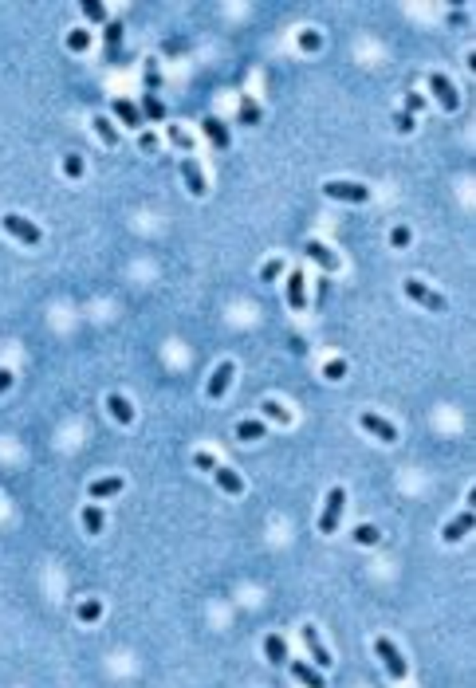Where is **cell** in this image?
I'll return each instance as SVG.
<instances>
[{"label":"cell","mask_w":476,"mask_h":688,"mask_svg":"<svg viewBox=\"0 0 476 688\" xmlns=\"http://www.w3.org/2000/svg\"><path fill=\"white\" fill-rule=\"evenodd\" d=\"M358 425H362L370 436H378L382 445H394V441H398V429H394L386 417H378V413H362V417H358Z\"/></svg>","instance_id":"7"},{"label":"cell","mask_w":476,"mask_h":688,"mask_svg":"<svg viewBox=\"0 0 476 688\" xmlns=\"http://www.w3.org/2000/svg\"><path fill=\"white\" fill-rule=\"evenodd\" d=\"M193 464H197L201 472H213V468H217V460L209 457V452H197V457H193Z\"/></svg>","instance_id":"40"},{"label":"cell","mask_w":476,"mask_h":688,"mask_svg":"<svg viewBox=\"0 0 476 688\" xmlns=\"http://www.w3.org/2000/svg\"><path fill=\"white\" fill-rule=\"evenodd\" d=\"M303 252L311 256V260H315V264L323 267V272H335V267H339V256L330 252V248H327L323 240H307V244H303Z\"/></svg>","instance_id":"10"},{"label":"cell","mask_w":476,"mask_h":688,"mask_svg":"<svg viewBox=\"0 0 476 688\" xmlns=\"http://www.w3.org/2000/svg\"><path fill=\"white\" fill-rule=\"evenodd\" d=\"M118 44H123V24L114 20V24H107V55L110 60L118 55Z\"/></svg>","instance_id":"27"},{"label":"cell","mask_w":476,"mask_h":688,"mask_svg":"<svg viewBox=\"0 0 476 688\" xmlns=\"http://www.w3.org/2000/svg\"><path fill=\"white\" fill-rule=\"evenodd\" d=\"M323 378H327V382H342V378H346V362H342V358H330V362L323 366Z\"/></svg>","instance_id":"31"},{"label":"cell","mask_w":476,"mask_h":688,"mask_svg":"<svg viewBox=\"0 0 476 688\" xmlns=\"http://www.w3.org/2000/svg\"><path fill=\"white\" fill-rule=\"evenodd\" d=\"M390 244H394V248H405V244H409V229H405V224H398V229L390 232Z\"/></svg>","instance_id":"38"},{"label":"cell","mask_w":476,"mask_h":688,"mask_svg":"<svg viewBox=\"0 0 476 688\" xmlns=\"http://www.w3.org/2000/svg\"><path fill=\"white\" fill-rule=\"evenodd\" d=\"M213 476H217V484H220V488H224L229 495H240V492H245V480H240V476H236L232 468H220V464H217V468H213Z\"/></svg>","instance_id":"19"},{"label":"cell","mask_w":476,"mask_h":688,"mask_svg":"<svg viewBox=\"0 0 476 688\" xmlns=\"http://www.w3.org/2000/svg\"><path fill=\"white\" fill-rule=\"evenodd\" d=\"M288 303H292V311H303V307H307L303 272H292V276H288Z\"/></svg>","instance_id":"17"},{"label":"cell","mask_w":476,"mask_h":688,"mask_svg":"<svg viewBox=\"0 0 476 688\" xmlns=\"http://www.w3.org/2000/svg\"><path fill=\"white\" fill-rule=\"evenodd\" d=\"M429 91L437 95V103H441L445 110H449V114H452L457 107H461V95H457V87H452V83H449V79H445L441 71H433V75H429Z\"/></svg>","instance_id":"6"},{"label":"cell","mask_w":476,"mask_h":688,"mask_svg":"<svg viewBox=\"0 0 476 688\" xmlns=\"http://www.w3.org/2000/svg\"><path fill=\"white\" fill-rule=\"evenodd\" d=\"M161 75H158V60H146V95H158Z\"/></svg>","instance_id":"30"},{"label":"cell","mask_w":476,"mask_h":688,"mask_svg":"<svg viewBox=\"0 0 476 688\" xmlns=\"http://www.w3.org/2000/svg\"><path fill=\"white\" fill-rule=\"evenodd\" d=\"M303 645H307V649H311V661H315L319 669H327V664L335 661V657H330V653H327V645H323V641H319L315 626H303Z\"/></svg>","instance_id":"11"},{"label":"cell","mask_w":476,"mask_h":688,"mask_svg":"<svg viewBox=\"0 0 476 688\" xmlns=\"http://www.w3.org/2000/svg\"><path fill=\"white\" fill-rule=\"evenodd\" d=\"M170 142L177 145V150H193V138H189L182 126H170Z\"/></svg>","instance_id":"35"},{"label":"cell","mask_w":476,"mask_h":688,"mask_svg":"<svg viewBox=\"0 0 476 688\" xmlns=\"http://www.w3.org/2000/svg\"><path fill=\"white\" fill-rule=\"evenodd\" d=\"M342 507H346V492H342V488H330V492H327V507H323V515H319V531H323V535L339 531Z\"/></svg>","instance_id":"3"},{"label":"cell","mask_w":476,"mask_h":688,"mask_svg":"<svg viewBox=\"0 0 476 688\" xmlns=\"http://www.w3.org/2000/svg\"><path fill=\"white\" fill-rule=\"evenodd\" d=\"M83 16H87V20H98V24H103V20H107V4H98V0H87V4H83Z\"/></svg>","instance_id":"33"},{"label":"cell","mask_w":476,"mask_h":688,"mask_svg":"<svg viewBox=\"0 0 476 688\" xmlns=\"http://www.w3.org/2000/svg\"><path fill=\"white\" fill-rule=\"evenodd\" d=\"M394 126H398L402 134H409V130H414V114H405V110H398V114H394Z\"/></svg>","instance_id":"39"},{"label":"cell","mask_w":476,"mask_h":688,"mask_svg":"<svg viewBox=\"0 0 476 688\" xmlns=\"http://www.w3.org/2000/svg\"><path fill=\"white\" fill-rule=\"evenodd\" d=\"M232 374H236V366H232V362H220L217 370H213V378H209V386H205L209 398H213V401L224 398V389L232 386Z\"/></svg>","instance_id":"8"},{"label":"cell","mask_w":476,"mask_h":688,"mask_svg":"<svg viewBox=\"0 0 476 688\" xmlns=\"http://www.w3.org/2000/svg\"><path fill=\"white\" fill-rule=\"evenodd\" d=\"M260 409H264V417H272V421H280V425H288V421H292V413L283 409L280 401H264Z\"/></svg>","instance_id":"29"},{"label":"cell","mask_w":476,"mask_h":688,"mask_svg":"<svg viewBox=\"0 0 476 688\" xmlns=\"http://www.w3.org/2000/svg\"><path fill=\"white\" fill-rule=\"evenodd\" d=\"M354 539H358L362 547H374L382 539V531L374 527V523H358V527H354Z\"/></svg>","instance_id":"25"},{"label":"cell","mask_w":476,"mask_h":688,"mask_svg":"<svg viewBox=\"0 0 476 688\" xmlns=\"http://www.w3.org/2000/svg\"><path fill=\"white\" fill-rule=\"evenodd\" d=\"M421 107H425V98H421V95H409V98H405V114H417Z\"/></svg>","instance_id":"41"},{"label":"cell","mask_w":476,"mask_h":688,"mask_svg":"<svg viewBox=\"0 0 476 688\" xmlns=\"http://www.w3.org/2000/svg\"><path fill=\"white\" fill-rule=\"evenodd\" d=\"M67 48H71V51H87V48H91V32H83V28H79V32H71V36H67Z\"/></svg>","instance_id":"32"},{"label":"cell","mask_w":476,"mask_h":688,"mask_svg":"<svg viewBox=\"0 0 476 688\" xmlns=\"http://www.w3.org/2000/svg\"><path fill=\"white\" fill-rule=\"evenodd\" d=\"M201 130H205V138H209L213 145H217V150H229L232 138H229V130H224V122H220L217 114H209V118L201 122Z\"/></svg>","instance_id":"13"},{"label":"cell","mask_w":476,"mask_h":688,"mask_svg":"<svg viewBox=\"0 0 476 688\" xmlns=\"http://www.w3.org/2000/svg\"><path fill=\"white\" fill-rule=\"evenodd\" d=\"M473 523H476V515H473V511H461V515H457V520H452L449 527L441 531V539H445V543H461L464 535L473 531Z\"/></svg>","instance_id":"12"},{"label":"cell","mask_w":476,"mask_h":688,"mask_svg":"<svg viewBox=\"0 0 476 688\" xmlns=\"http://www.w3.org/2000/svg\"><path fill=\"white\" fill-rule=\"evenodd\" d=\"M75 614H79V621H98V617H103V602H98V598H87V602H79Z\"/></svg>","instance_id":"23"},{"label":"cell","mask_w":476,"mask_h":688,"mask_svg":"<svg viewBox=\"0 0 476 688\" xmlns=\"http://www.w3.org/2000/svg\"><path fill=\"white\" fill-rule=\"evenodd\" d=\"M402 291H405V295H409L414 303H421L425 311H445V295H437L433 288H425L421 279H405Z\"/></svg>","instance_id":"4"},{"label":"cell","mask_w":476,"mask_h":688,"mask_svg":"<svg viewBox=\"0 0 476 688\" xmlns=\"http://www.w3.org/2000/svg\"><path fill=\"white\" fill-rule=\"evenodd\" d=\"M280 272H283V260H268V264L260 267V279H264V283H272Z\"/></svg>","instance_id":"36"},{"label":"cell","mask_w":476,"mask_h":688,"mask_svg":"<svg viewBox=\"0 0 476 688\" xmlns=\"http://www.w3.org/2000/svg\"><path fill=\"white\" fill-rule=\"evenodd\" d=\"M264 653H268L272 664H288V645H283L280 633H268V637H264Z\"/></svg>","instance_id":"20"},{"label":"cell","mask_w":476,"mask_h":688,"mask_svg":"<svg viewBox=\"0 0 476 688\" xmlns=\"http://www.w3.org/2000/svg\"><path fill=\"white\" fill-rule=\"evenodd\" d=\"M374 653L382 657V664H386V673H390L394 680H405V673H409V664H405L402 649H398V645H394L390 637H378V641H374Z\"/></svg>","instance_id":"2"},{"label":"cell","mask_w":476,"mask_h":688,"mask_svg":"<svg viewBox=\"0 0 476 688\" xmlns=\"http://www.w3.org/2000/svg\"><path fill=\"white\" fill-rule=\"evenodd\" d=\"M182 177H185V189L193 197H205V173H201V166H197L193 157H182Z\"/></svg>","instance_id":"9"},{"label":"cell","mask_w":476,"mask_h":688,"mask_svg":"<svg viewBox=\"0 0 476 688\" xmlns=\"http://www.w3.org/2000/svg\"><path fill=\"white\" fill-rule=\"evenodd\" d=\"M95 134H98V138H103L107 145H118V130H114V122L103 118V114L95 118Z\"/></svg>","instance_id":"24"},{"label":"cell","mask_w":476,"mask_h":688,"mask_svg":"<svg viewBox=\"0 0 476 688\" xmlns=\"http://www.w3.org/2000/svg\"><path fill=\"white\" fill-rule=\"evenodd\" d=\"M319 44H323V36H319V32H299V48H303V51H319Z\"/></svg>","instance_id":"37"},{"label":"cell","mask_w":476,"mask_h":688,"mask_svg":"<svg viewBox=\"0 0 476 688\" xmlns=\"http://www.w3.org/2000/svg\"><path fill=\"white\" fill-rule=\"evenodd\" d=\"M103 523H107V520H103V511H98L95 504H87V507H83V527H87V535H98V531H103Z\"/></svg>","instance_id":"21"},{"label":"cell","mask_w":476,"mask_h":688,"mask_svg":"<svg viewBox=\"0 0 476 688\" xmlns=\"http://www.w3.org/2000/svg\"><path fill=\"white\" fill-rule=\"evenodd\" d=\"M8 386H12V370H0V394H4Z\"/></svg>","instance_id":"43"},{"label":"cell","mask_w":476,"mask_h":688,"mask_svg":"<svg viewBox=\"0 0 476 688\" xmlns=\"http://www.w3.org/2000/svg\"><path fill=\"white\" fill-rule=\"evenodd\" d=\"M142 118H150V122H161V118H166V107H161L158 95H146V98H142Z\"/></svg>","instance_id":"22"},{"label":"cell","mask_w":476,"mask_h":688,"mask_svg":"<svg viewBox=\"0 0 476 688\" xmlns=\"http://www.w3.org/2000/svg\"><path fill=\"white\" fill-rule=\"evenodd\" d=\"M236 436H240V441H260V436H264V425L260 421H240L236 425Z\"/></svg>","instance_id":"28"},{"label":"cell","mask_w":476,"mask_h":688,"mask_svg":"<svg viewBox=\"0 0 476 688\" xmlns=\"http://www.w3.org/2000/svg\"><path fill=\"white\" fill-rule=\"evenodd\" d=\"M138 145H142V150H154V145H158V138H154V134H142V138H138Z\"/></svg>","instance_id":"42"},{"label":"cell","mask_w":476,"mask_h":688,"mask_svg":"<svg viewBox=\"0 0 476 688\" xmlns=\"http://www.w3.org/2000/svg\"><path fill=\"white\" fill-rule=\"evenodd\" d=\"M292 676L299 680V685H307V688H327L323 673H319V669H311L307 661H292Z\"/></svg>","instance_id":"14"},{"label":"cell","mask_w":476,"mask_h":688,"mask_svg":"<svg viewBox=\"0 0 476 688\" xmlns=\"http://www.w3.org/2000/svg\"><path fill=\"white\" fill-rule=\"evenodd\" d=\"M240 122H245V126H256L260 122V103L256 98H240Z\"/></svg>","instance_id":"26"},{"label":"cell","mask_w":476,"mask_h":688,"mask_svg":"<svg viewBox=\"0 0 476 688\" xmlns=\"http://www.w3.org/2000/svg\"><path fill=\"white\" fill-rule=\"evenodd\" d=\"M107 409H110V417H114L118 425H130V421H134V405H130L123 394H110V398H107Z\"/></svg>","instance_id":"15"},{"label":"cell","mask_w":476,"mask_h":688,"mask_svg":"<svg viewBox=\"0 0 476 688\" xmlns=\"http://www.w3.org/2000/svg\"><path fill=\"white\" fill-rule=\"evenodd\" d=\"M323 193L335 197V201H351V205L370 201V189H367V185H358V182H327V185H323Z\"/></svg>","instance_id":"5"},{"label":"cell","mask_w":476,"mask_h":688,"mask_svg":"<svg viewBox=\"0 0 476 688\" xmlns=\"http://www.w3.org/2000/svg\"><path fill=\"white\" fill-rule=\"evenodd\" d=\"M126 488L123 476H103V480L91 484V500H107V495H118Z\"/></svg>","instance_id":"16"},{"label":"cell","mask_w":476,"mask_h":688,"mask_svg":"<svg viewBox=\"0 0 476 688\" xmlns=\"http://www.w3.org/2000/svg\"><path fill=\"white\" fill-rule=\"evenodd\" d=\"M63 173H67V177H83V157L67 154V157H63Z\"/></svg>","instance_id":"34"},{"label":"cell","mask_w":476,"mask_h":688,"mask_svg":"<svg viewBox=\"0 0 476 688\" xmlns=\"http://www.w3.org/2000/svg\"><path fill=\"white\" fill-rule=\"evenodd\" d=\"M114 114H118L130 130H138V126H142V110H138L130 98H114Z\"/></svg>","instance_id":"18"},{"label":"cell","mask_w":476,"mask_h":688,"mask_svg":"<svg viewBox=\"0 0 476 688\" xmlns=\"http://www.w3.org/2000/svg\"><path fill=\"white\" fill-rule=\"evenodd\" d=\"M0 224H4V232H8V236H16V240L28 244V248H36V244L44 240V232H39L32 220H24L20 213H4V217H0Z\"/></svg>","instance_id":"1"}]
</instances>
